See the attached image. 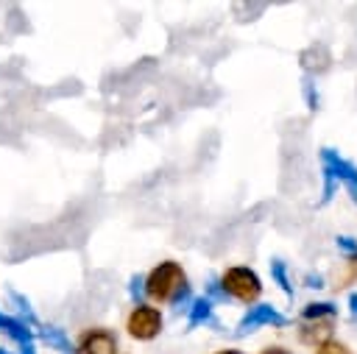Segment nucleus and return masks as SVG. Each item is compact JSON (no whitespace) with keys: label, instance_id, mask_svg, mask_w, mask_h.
<instances>
[{"label":"nucleus","instance_id":"nucleus-1","mask_svg":"<svg viewBox=\"0 0 357 354\" xmlns=\"http://www.w3.org/2000/svg\"><path fill=\"white\" fill-rule=\"evenodd\" d=\"M142 293L153 301V304H176L181 307L184 301H190V284H187V273L178 262L165 259L159 262L142 282Z\"/></svg>","mask_w":357,"mask_h":354},{"label":"nucleus","instance_id":"nucleus-2","mask_svg":"<svg viewBox=\"0 0 357 354\" xmlns=\"http://www.w3.org/2000/svg\"><path fill=\"white\" fill-rule=\"evenodd\" d=\"M220 287L229 298H237L240 304H254L262 295V279L257 276V270H251L245 265L226 268L220 276Z\"/></svg>","mask_w":357,"mask_h":354},{"label":"nucleus","instance_id":"nucleus-3","mask_svg":"<svg viewBox=\"0 0 357 354\" xmlns=\"http://www.w3.org/2000/svg\"><path fill=\"white\" fill-rule=\"evenodd\" d=\"M162 326H165V318H162L159 307H153V304L139 301L126 315V332H128L131 340H142V343L156 340L162 334Z\"/></svg>","mask_w":357,"mask_h":354},{"label":"nucleus","instance_id":"nucleus-4","mask_svg":"<svg viewBox=\"0 0 357 354\" xmlns=\"http://www.w3.org/2000/svg\"><path fill=\"white\" fill-rule=\"evenodd\" d=\"M321 167H324V176H329L335 184H343L349 190L351 201L357 203V167L332 148L321 151Z\"/></svg>","mask_w":357,"mask_h":354},{"label":"nucleus","instance_id":"nucleus-5","mask_svg":"<svg viewBox=\"0 0 357 354\" xmlns=\"http://www.w3.org/2000/svg\"><path fill=\"white\" fill-rule=\"evenodd\" d=\"M73 354H117V334L109 326H86L78 332Z\"/></svg>","mask_w":357,"mask_h":354},{"label":"nucleus","instance_id":"nucleus-6","mask_svg":"<svg viewBox=\"0 0 357 354\" xmlns=\"http://www.w3.org/2000/svg\"><path fill=\"white\" fill-rule=\"evenodd\" d=\"M284 323H287V318H284L276 307H271V304H254V307L240 318L234 334H237V337H245V334L257 332L259 326H284Z\"/></svg>","mask_w":357,"mask_h":354},{"label":"nucleus","instance_id":"nucleus-7","mask_svg":"<svg viewBox=\"0 0 357 354\" xmlns=\"http://www.w3.org/2000/svg\"><path fill=\"white\" fill-rule=\"evenodd\" d=\"M332 329H335V321H304L298 326V340L304 346L318 348L321 343L332 340Z\"/></svg>","mask_w":357,"mask_h":354},{"label":"nucleus","instance_id":"nucleus-8","mask_svg":"<svg viewBox=\"0 0 357 354\" xmlns=\"http://www.w3.org/2000/svg\"><path fill=\"white\" fill-rule=\"evenodd\" d=\"M0 332H6L8 337H14L17 343H22V346H31V326L22 321V318H14V315H6V312H0Z\"/></svg>","mask_w":357,"mask_h":354},{"label":"nucleus","instance_id":"nucleus-9","mask_svg":"<svg viewBox=\"0 0 357 354\" xmlns=\"http://www.w3.org/2000/svg\"><path fill=\"white\" fill-rule=\"evenodd\" d=\"M212 301L206 298V295H201V298H192V304L187 307L190 312H187V326L192 329V326H198V323H209L212 321Z\"/></svg>","mask_w":357,"mask_h":354},{"label":"nucleus","instance_id":"nucleus-10","mask_svg":"<svg viewBox=\"0 0 357 354\" xmlns=\"http://www.w3.org/2000/svg\"><path fill=\"white\" fill-rule=\"evenodd\" d=\"M337 307L329 301H312L301 309V321H335Z\"/></svg>","mask_w":357,"mask_h":354},{"label":"nucleus","instance_id":"nucleus-11","mask_svg":"<svg viewBox=\"0 0 357 354\" xmlns=\"http://www.w3.org/2000/svg\"><path fill=\"white\" fill-rule=\"evenodd\" d=\"M42 329V340L50 346V348H56V351H61V354H73V343H70V337L64 334V329H59V326H39Z\"/></svg>","mask_w":357,"mask_h":354},{"label":"nucleus","instance_id":"nucleus-12","mask_svg":"<svg viewBox=\"0 0 357 354\" xmlns=\"http://www.w3.org/2000/svg\"><path fill=\"white\" fill-rule=\"evenodd\" d=\"M271 276H273V282L282 287V293H284L287 298H293V284H290V276H287V268H284L282 259H271Z\"/></svg>","mask_w":357,"mask_h":354},{"label":"nucleus","instance_id":"nucleus-13","mask_svg":"<svg viewBox=\"0 0 357 354\" xmlns=\"http://www.w3.org/2000/svg\"><path fill=\"white\" fill-rule=\"evenodd\" d=\"M335 245H337V251H343L351 262H357V240H354V237L337 234V237H335Z\"/></svg>","mask_w":357,"mask_h":354},{"label":"nucleus","instance_id":"nucleus-14","mask_svg":"<svg viewBox=\"0 0 357 354\" xmlns=\"http://www.w3.org/2000/svg\"><path fill=\"white\" fill-rule=\"evenodd\" d=\"M315 354H354L346 343H340L337 337H332V340H326V343H321L318 348H315Z\"/></svg>","mask_w":357,"mask_h":354},{"label":"nucleus","instance_id":"nucleus-15","mask_svg":"<svg viewBox=\"0 0 357 354\" xmlns=\"http://www.w3.org/2000/svg\"><path fill=\"white\" fill-rule=\"evenodd\" d=\"M206 293H209L206 298H209L212 304H215V301H226V298H229V295L223 293V287H220V279H215V276L209 279V284H206Z\"/></svg>","mask_w":357,"mask_h":354},{"label":"nucleus","instance_id":"nucleus-16","mask_svg":"<svg viewBox=\"0 0 357 354\" xmlns=\"http://www.w3.org/2000/svg\"><path fill=\"white\" fill-rule=\"evenodd\" d=\"M304 98H307V106H310V109L315 111L321 100H318V92H315V86H312V81H304Z\"/></svg>","mask_w":357,"mask_h":354},{"label":"nucleus","instance_id":"nucleus-17","mask_svg":"<svg viewBox=\"0 0 357 354\" xmlns=\"http://www.w3.org/2000/svg\"><path fill=\"white\" fill-rule=\"evenodd\" d=\"M307 287L321 290V287H324V276H318V273H307Z\"/></svg>","mask_w":357,"mask_h":354},{"label":"nucleus","instance_id":"nucleus-18","mask_svg":"<svg viewBox=\"0 0 357 354\" xmlns=\"http://www.w3.org/2000/svg\"><path fill=\"white\" fill-rule=\"evenodd\" d=\"M349 318L357 321V293H349Z\"/></svg>","mask_w":357,"mask_h":354},{"label":"nucleus","instance_id":"nucleus-19","mask_svg":"<svg viewBox=\"0 0 357 354\" xmlns=\"http://www.w3.org/2000/svg\"><path fill=\"white\" fill-rule=\"evenodd\" d=\"M259 354H293V351H287L284 346H268V348H262Z\"/></svg>","mask_w":357,"mask_h":354},{"label":"nucleus","instance_id":"nucleus-20","mask_svg":"<svg viewBox=\"0 0 357 354\" xmlns=\"http://www.w3.org/2000/svg\"><path fill=\"white\" fill-rule=\"evenodd\" d=\"M215 354H243L240 348H220V351H215Z\"/></svg>","mask_w":357,"mask_h":354},{"label":"nucleus","instance_id":"nucleus-21","mask_svg":"<svg viewBox=\"0 0 357 354\" xmlns=\"http://www.w3.org/2000/svg\"><path fill=\"white\" fill-rule=\"evenodd\" d=\"M0 354H8V351H3V348H0Z\"/></svg>","mask_w":357,"mask_h":354}]
</instances>
